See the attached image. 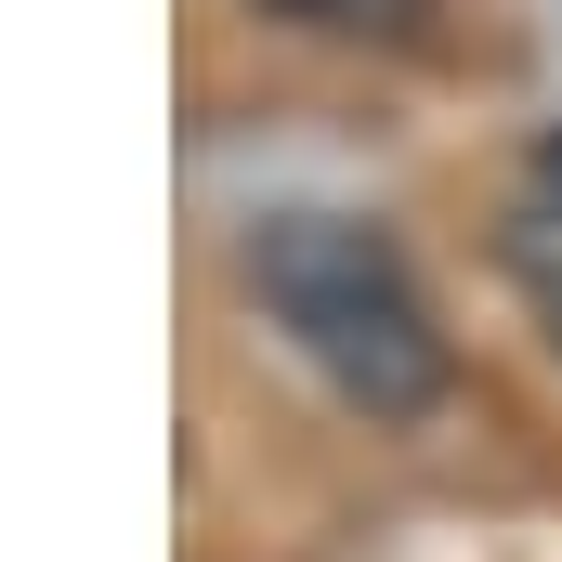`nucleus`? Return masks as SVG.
Here are the masks:
<instances>
[{
  "label": "nucleus",
  "mask_w": 562,
  "mask_h": 562,
  "mask_svg": "<svg viewBox=\"0 0 562 562\" xmlns=\"http://www.w3.org/2000/svg\"><path fill=\"white\" fill-rule=\"evenodd\" d=\"M276 26H314V40H419L431 0H262Z\"/></svg>",
  "instance_id": "7ed1b4c3"
},
{
  "label": "nucleus",
  "mask_w": 562,
  "mask_h": 562,
  "mask_svg": "<svg viewBox=\"0 0 562 562\" xmlns=\"http://www.w3.org/2000/svg\"><path fill=\"white\" fill-rule=\"evenodd\" d=\"M510 276L537 301V327H550L562 353V183H524V210H510Z\"/></svg>",
  "instance_id": "f03ea898"
},
{
  "label": "nucleus",
  "mask_w": 562,
  "mask_h": 562,
  "mask_svg": "<svg viewBox=\"0 0 562 562\" xmlns=\"http://www.w3.org/2000/svg\"><path fill=\"white\" fill-rule=\"evenodd\" d=\"M537 183H562V132H550V144H537Z\"/></svg>",
  "instance_id": "20e7f679"
},
{
  "label": "nucleus",
  "mask_w": 562,
  "mask_h": 562,
  "mask_svg": "<svg viewBox=\"0 0 562 562\" xmlns=\"http://www.w3.org/2000/svg\"><path fill=\"white\" fill-rule=\"evenodd\" d=\"M236 276L262 301V327H276L353 419L406 431V419L445 406V380H458L445 314H431V288L406 276V249L380 223H353V210H262L249 249H236Z\"/></svg>",
  "instance_id": "f257e3e1"
}]
</instances>
